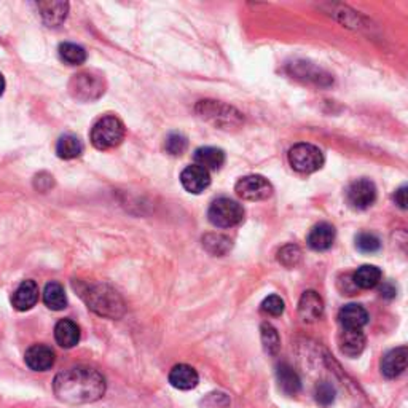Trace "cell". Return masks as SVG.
<instances>
[{
    "label": "cell",
    "mask_w": 408,
    "mask_h": 408,
    "mask_svg": "<svg viewBox=\"0 0 408 408\" xmlns=\"http://www.w3.org/2000/svg\"><path fill=\"white\" fill-rule=\"evenodd\" d=\"M298 314L305 323H314L323 318L324 302L318 292L306 291L298 303Z\"/></svg>",
    "instance_id": "obj_13"
},
{
    "label": "cell",
    "mask_w": 408,
    "mask_h": 408,
    "mask_svg": "<svg viewBox=\"0 0 408 408\" xmlns=\"http://www.w3.org/2000/svg\"><path fill=\"white\" fill-rule=\"evenodd\" d=\"M195 163L206 171H217L225 163V153L216 147H202L195 152Z\"/></svg>",
    "instance_id": "obj_20"
},
{
    "label": "cell",
    "mask_w": 408,
    "mask_h": 408,
    "mask_svg": "<svg viewBox=\"0 0 408 408\" xmlns=\"http://www.w3.org/2000/svg\"><path fill=\"white\" fill-rule=\"evenodd\" d=\"M38 302V286L36 281L26 279L11 295V305L18 311H29Z\"/></svg>",
    "instance_id": "obj_10"
},
{
    "label": "cell",
    "mask_w": 408,
    "mask_h": 408,
    "mask_svg": "<svg viewBox=\"0 0 408 408\" xmlns=\"http://www.w3.org/2000/svg\"><path fill=\"white\" fill-rule=\"evenodd\" d=\"M37 6L43 21L48 24L50 28H56V26L63 24L69 11L68 2H38Z\"/></svg>",
    "instance_id": "obj_19"
},
{
    "label": "cell",
    "mask_w": 408,
    "mask_h": 408,
    "mask_svg": "<svg viewBox=\"0 0 408 408\" xmlns=\"http://www.w3.org/2000/svg\"><path fill=\"white\" fill-rule=\"evenodd\" d=\"M53 391L64 404L96 402L105 392V378L101 372L91 367H72L56 375L53 381Z\"/></svg>",
    "instance_id": "obj_1"
},
{
    "label": "cell",
    "mask_w": 408,
    "mask_h": 408,
    "mask_svg": "<svg viewBox=\"0 0 408 408\" xmlns=\"http://www.w3.org/2000/svg\"><path fill=\"white\" fill-rule=\"evenodd\" d=\"M278 260L286 268H293V266H297L300 260H302V251H300L298 246L287 244L278 252Z\"/></svg>",
    "instance_id": "obj_28"
},
{
    "label": "cell",
    "mask_w": 408,
    "mask_h": 408,
    "mask_svg": "<svg viewBox=\"0 0 408 408\" xmlns=\"http://www.w3.org/2000/svg\"><path fill=\"white\" fill-rule=\"evenodd\" d=\"M59 56L69 66H80L86 61V51L75 43H61L59 45Z\"/></svg>",
    "instance_id": "obj_25"
},
{
    "label": "cell",
    "mask_w": 408,
    "mask_h": 408,
    "mask_svg": "<svg viewBox=\"0 0 408 408\" xmlns=\"http://www.w3.org/2000/svg\"><path fill=\"white\" fill-rule=\"evenodd\" d=\"M125 139V125L115 115H107L98 120L91 130V144L98 150L115 149Z\"/></svg>",
    "instance_id": "obj_3"
},
{
    "label": "cell",
    "mask_w": 408,
    "mask_h": 408,
    "mask_svg": "<svg viewBox=\"0 0 408 408\" xmlns=\"http://www.w3.org/2000/svg\"><path fill=\"white\" fill-rule=\"evenodd\" d=\"M335 229L330 224H318L316 226H313V230L308 235V246L311 247L313 251H329L333 246V241H335Z\"/></svg>",
    "instance_id": "obj_15"
},
{
    "label": "cell",
    "mask_w": 408,
    "mask_h": 408,
    "mask_svg": "<svg viewBox=\"0 0 408 408\" xmlns=\"http://www.w3.org/2000/svg\"><path fill=\"white\" fill-rule=\"evenodd\" d=\"M86 303L93 311L105 318H120L125 311L122 297L109 286H93L86 292Z\"/></svg>",
    "instance_id": "obj_2"
},
{
    "label": "cell",
    "mask_w": 408,
    "mask_h": 408,
    "mask_svg": "<svg viewBox=\"0 0 408 408\" xmlns=\"http://www.w3.org/2000/svg\"><path fill=\"white\" fill-rule=\"evenodd\" d=\"M396 287L391 286L389 283H386L381 286V295L383 297H387V298H392V297H396Z\"/></svg>",
    "instance_id": "obj_34"
},
{
    "label": "cell",
    "mask_w": 408,
    "mask_h": 408,
    "mask_svg": "<svg viewBox=\"0 0 408 408\" xmlns=\"http://www.w3.org/2000/svg\"><path fill=\"white\" fill-rule=\"evenodd\" d=\"M187 147H189V140H187L184 135H180V132H172V135L166 137L164 149L169 155L180 157L187 150Z\"/></svg>",
    "instance_id": "obj_29"
},
{
    "label": "cell",
    "mask_w": 408,
    "mask_h": 408,
    "mask_svg": "<svg viewBox=\"0 0 408 408\" xmlns=\"http://www.w3.org/2000/svg\"><path fill=\"white\" fill-rule=\"evenodd\" d=\"M43 303L53 311L64 310L68 306V297H66L64 287L56 283V281H51V283L46 284L43 289Z\"/></svg>",
    "instance_id": "obj_23"
},
{
    "label": "cell",
    "mask_w": 408,
    "mask_h": 408,
    "mask_svg": "<svg viewBox=\"0 0 408 408\" xmlns=\"http://www.w3.org/2000/svg\"><path fill=\"white\" fill-rule=\"evenodd\" d=\"M4 91H5V78L2 73H0V96L4 95Z\"/></svg>",
    "instance_id": "obj_35"
},
{
    "label": "cell",
    "mask_w": 408,
    "mask_h": 408,
    "mask_svg": "<svg viewBox=\"0 0 408 408\" xmlns=\"http://www.w3.org/2000/svg\"><path fill=\"white\" fill-rule=\"evenodd\" d=\"M56 343L69 350L80 341V327L70 319H61L55 327Z\"/></svg>",
    "instance_id": "obj_21"
},
{
    "label": "cell",
    "mask_w": 408,
    "mask_h": 408,
    "mask_svg": "<svg viewBox=\"0 0 408 408\" xmlns=\"http://www.w3.org/2000/svg\"><path fill=\"white\" fill-rule=\"evenodd\" d=\"M24 362L34 372L50 370L56 362V354L46 345H32L24 354Z\"/></svg>",
    "instance_id": "obj_9"
},
{
    "label": "cell",
    "mask_w": 408,
    "mask_h": 408,
    "mask_svg": "<svg viewBox=\"0 0 408 408\" xmlns=\"http://www.w3.org/2000/svg\"><path fill=\"white\" fill-rule=\"evenodd\" d=\"M346 199L347 204L354 209H367L370 207L375 199H377V187L369 179H357L350 184L346 190Z\"/></svg>",
    "instance_id": "obj_8"
},
{
    "label": "cell",
    "mask_w": 408,
    "mask_h": 408,
    "mask_svg": "<svg viewBox=\"0 0 408 408\" xmlns=\"http://www.w3.org/2000/svg\"><path fill=\"white\" fill-rule=\"evenodd\" d=\"M356 246L360 252L373 253L381 247V241L378 239V236L372 235V233H360L356 238Z\"/></svg>",
    "instance_id": "obj_31"
},
{
    "label": "cell",
    "mask_w": 408,
    "mask_h": 408,
    "mask_svg": "<svg viewBox=\"0 0 408 408\" xmlns=\"http://www.w3.org/2000/svg\"><path fill=\"white\" fill-rule=\"evenodd\" d=\"M284 300L278 295H270L263 300L262 311L270 314V316H281L284 313Z\"/></svg>",
    "instance_id": "obj_32"
},
{
    "label": "cell",
    "mask_w": 408,
    "mask_h": 408,
    "mask_svg": "<svg viewBox=\"0 0 408 408\" xmlns=\"http://www.w3.org/2000/svg\"><path fill=\"white\" fill-rule=\"evenodd\" d=\"M314 396H316V402L320 407H330L333 402H335L337 391L330 383L323 381V383H319L316 386V392H314Z\"/></svg>",
    "instance_id": "obj_30"
},
{
    "label": "cell",
    "mask_w": 408,
    "mask_h": 408,
    "mask_svg": "<svg viewBox=\"0 0 408 408\" xmlns=\"http://www.w3.org/2000/svg\"><path fill=\"white\" fill-rule=\"evenodd\" d=\"M394 199H396V203L405 209L407 207V187H400V189L396 192V195H394Z\"/></svg>",
    "instance_id": "obj_33"
},
{
    "label": "cell",
    "mask_w": 408,
    "mask_h": 408,
    "mask_svg": "<svg viewBox=\"0 0 408 408\" xmlns=\"http://www.w3.org/2000/svg\"><path fill=\"white\" fill-rule=\"evenodd\" d=\"M203 246L212 256H224L230 251L231 241L224 235H206L203 238Z\"/></svg>",
    "instance_id": "obj_26"
},
{
    "label": "cell",
    "mask_w": 408,
    "mask_h": 408,
    "mask_svg": "<svg viewBox=\"0 0 408 408\" xmlns=\"http://www.w3.org/2000/svg\"><path fill=\"white\" fill-rule=\"evenodd\" d=\"M82 152H83V144L77 136L64 135L63 137H59L56 144V153L59 158L73 159L82 155Z\"/></svg>",
    "instance_id": "obj_24"
},
{
    "label": "cell",
    "mask_w": 408,
    "mask_h": 408,
    "mask_svg": "<svg viewBox=\"0 0 408 408\" xmlns=\"http://www.w3.org/2000/svg\"><path fill=\"white\" fill-rule=\"evenodd\" d=\"M338 346L345 356L357 357L365 350V335L362 330L343 329V332L338 335Z\"/></svg>",
    "instance_id": "obj_17"
},
{
    "label": "cell",
    "mask_w": 408,
    "mask_h": 408,
    "mask_svg": "<svg viewBox=\"0 0 408 408\" xmlns=\"http://www.w3.org/2000/svg\"><path fill=\"white\" fill-rule=\"evenodd\" d=\"M407 357L408 351L405 346H400L389 351L383 357V360H381V373H383L386 378H397L399 375H402L407 369Z\"/></svg>",
    "instance_id": "obj_14"
},
{
    "label": "cell",
    "mask_w": 408,
    "mask_h": 408,
    "mask_svg": "<svg viewBox=\"0 0 408 408\" xmlns=\"http://www.w3.org/2000/svg\"><path fill=\"white\" fill-rule=\"evenodd\" d=\"M69 91L72 98H75L77 101L93 103L105 93V80L101 73L98 72H80L70 78Z\"/></svg>",
    "instance_id": "obj_4"
},
{
    "label": "cell",
    "mask_w": 408,
    "mask_h": 408,
    "mask_svg": "<svg viewBox=\"0 0 408 408\" xmlns=\"http://www.w3.org/2000/svg\"><path fill=\"white\" fill-rule=\"evenodd\" d=\"M180 182H182L184 189L190 193H198L204 192L207 187L211 184V174L209 171H206L203 168H199V166L193 164L189 166V168H185L180 174Z\"/></svg>",
    "instance_id": "obj_11"
},
{
    "label": "cell",
    "mask_w": 408,
    "mask_h": 408,
    "mask_svg": "<svg viewBox=\"0 0 408 408\" xmlns=\"http://www.w3.org/2000/svg\"><path fill=\"white\" fill-rule=\"evenodd\" d=\"M235 190L239 198L247 202H262L273 195L271 184L262 176H246L239 179Z\"/></svg>",
    "instance_id": "obj_7"
},
{
    "label": "cell",
    "mask_w": 408,
    "mask_h": 408,
    "mask_svg": "<svg viewBox=\"0 0 408 408\" xmlns=\"http://www.w3.org/2000/svg\"><path fill=\"white\" fill-rule=\"evenodd\" d=\"M289 163L302 174L316 172L324 164V153L313 144H297L289 150Z\"/></svg>",
    "instance_id": "obj_6"
},
{
    "label": "cell",
    "mask_w": 408,
    "mask_h": 408,
    "mask_svg": "<svg viewBox=\"0 0 408 408\" xmlns=\"http://www.w3.org/2000/svg\"><path fill=\"white\" fill-rule=\"evenodd\" d=\"M262 343L265 347V352L270 354V356H276L281 350L279 333L271 324L262 325Z\"/></svg>",
    "instance_id": "obj_27"
},
{
    "label": "cell",
    "mask_w": 408,
    "mask_h": 408,
    "mask_svg": "<svg viewBox=\"0 0 408 408\" xmlns=\"http://www.w3.org/2000/svg\"><path fill=\"white\" fill-rule=\"evenodd\" d=\"M338 320L343 329L360 330L367 323H369V313L365 311L364 306L350 303L341 308L338 313Z\"/></svg>",
    "instance_id": "obj_12"
},
{
    "label": "cell",
    "mask_w": 408,
    "mask_h": 408,
    "mask_svg": "<svg viewBox=\"0 0 408 408\" xmlns=\"http://www.w3.org/2000/svg\"><path fill=\"white\" fill-rule=\"evenodd\" d=\"M276 378L279 389L283 391L286 396H295L302 389V381L297 372L292 369L289 364H279L276 370Z\"/></svg>",
    "instance_id": "obj_18"
},
{
    "label": "cell",
    "mask_w": 408,
    "mask_h": 408,
    "mask_svg": "<svg viewBox=\"0 0 408 408\" xmlns=\"http://www.w3.org/2000/svg\"><path fill=\"white\" fill-rule=\"evenodd\" d=\"M198 372L187 364H179L172 367V370L169 372V383L180 391L195 389L198 386Z\"/></svg>",
    "instance_id": "obj_16"
},
{
    "label": "cell",
    "mask_w": 408,
    "mask_h": 408,
    "mask_svg": "<svg viewBox=\"0 0 408 408\" xmlns=\"http://www.w3.org/2000/svg\"><path fill=\"white\" fill-rule=\"evenodd\" d=\"M381 270L375 265H364L357 268V271L352 274V283L359 289H373L381 283Z\"/></svg>",
    "instance_id": "obj_22"
},
{
    "label": "cell",
    "mask_w": 408,
    "mask_h": 408,
    "mask_svg": "<svg viewBox=\"0 0 408 408\" xmlns=\"http://www.w3.org/2000/svg\"><path fill=\"white\" fill-rule=\"evenodd\" d=\"M207 217L217 229H231V226L243 222L244 209L243 206L230 198H219L211 204Z\"/></svg>",
    "instance_id": "obj_5"
}]
</instances>
